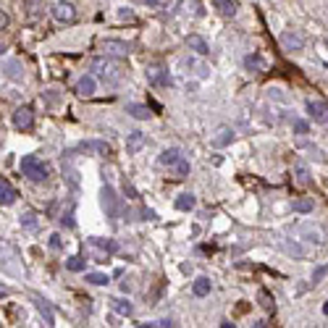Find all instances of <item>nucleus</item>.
<instances>
[{"label":"nucleus","instance_id":"nucleus-28","mask_svg":"<svg viewBox=\"0 0 328 328\" xmlns=\"http://www.w3.org/2000/svg\"><path fill=\"white\" fill-rule=\"evenodd\" d=\"M66 268H69V271H74V273H79L82 268H84V257H79V255L69 257V260H66Z\"/></svg>","mask_w":328,"mask_h":328},{"label":"nucleus","instance_id":"nucleus-34","mask_svg":"<svg viewBox=\"0 0 328 328\" xmlns=\"http://www.w3.org/2000/svg\"><path fill=\"white\" fill-rule=\"evenodd\" d=\"M260 305H263L265 310H271V307H273V299H271V294H268L265 289L260 291Z\"/></svg>","mask_w":328,"mask_h":328},{"label":"nucleus","instance_id":"nucleus-35","mask_svg":"<svg viewBox=\"0 0 328 328\" xmlns=\"http://www.w3.org/2000/svg\"><path fill=\"white\" fill-rule=\"evenodd\" d=\"M61 245H63V242H61V234H53V237H50V247H53V249H61Z\"/></svg>","mask_w":328,"mask_h":328},{"label":"nucleus","instance_id":"nucleus-41","mask_svg":"<svg viewBox=\"0 0 328 328\" xmlns=\"http://www.w3.org/2000/svg\"><path fill=\"white\" fill-rule=\"evenodd\" d=\"M3 53H5V47H3V45H0V55H3Z\"/></svg>","mask_w":328,"mask_h":328},{"label":"nucleus","instance_id":"nucleus-2","mask_svg":"<svg viewBox=\"0 0 328 328\" xmlns=\"http://www.w3.org/2000/svg\"><path fill=\"white\" fill-rule=\"evenodd\" d=\"M116 249H119V245H116L113 239H89L87 242V255L95 260V263H105L108 255Z\"/></svg>","mask_w":328,"mask_h":328},{"label":"nucleus","instance_id":"nucleus-23","mask_svg":"<svg viewBox=\"0 0 328 328\" xmlns=\"http://www.w3.org/2000/svg\"><path fill=\"white\" fill-rule=\"evenodd\" d=\"M192 207H195V195L184 192V195L176 197V210H192Z\"/></svg>","mask_w":328,"mask_h":328},{"label":"nucleus","instance_id":"nucleus-13","mask_svg":"<svg viewBox=\"0 0 328 328\" xmlns=\"http://www.w3.org/2000/svg\"><path fill=\"white\" fill-rule=\"evenodd\" d=\"M16 197H19V192H16L5 179H0V205H13Z\"/></svg>","mask_w":328,"mask_h":328},{"label":"nucleus","instance_id":"nucleus-19","mask_svg":"<svg viewBox=\"0 0 328 328\" xmlns=\"http://www.w3.org/2000/svg\"><path fill=\"white\" fill-rule=\"evenodd\" d=\"M299 234H302V237H307V242H315V245H321V242L326 239V237H323V231L318 229V226H302Z\"/></svg>","mask_w":328,"mask_h":328},{"label":"nucleus","instance_id":"nucleus-40","mask_svg":"<svg viewBox=\"0 0 328 328\" xmlns=\"http://www.w3.org/2000/svg\"><path fill=\"white\" fill-rule=\"evenodd\" d=\"M323 313H326V315H328V302H326V305H323Z\"/></svg>","mask_w":328,"mask_h":328},{"label":"nucleus","instance_id":"nucleus-36","mask_svg":"<svg viewBox=\"0 0 328 328\" xmlns=\"http://www.w3.org/2000/svg\"><path fill=\"white\" fill-rule=\"evenodd\" d=\"M294 131H297V134H307V123L305 121H294Z\"/></svg>","mask_w":328,"mask_h":328},{"label":"nucleus","instance_id":"nucleus-30","mask_svg":"<svg viewBox=\"0 0 328 328\" xmlns=\"http://www.w3.org/2000/svg\"><path fill=\"white\" fill-rule=\"evenodd\" d=\"M21 226H24V229H29V231L37 229V215L35 213H24L21 215Z\"/></svg>","mask_w":328,"mask_h":328},{"label":"nucleus","instance_id":"nucleus-16","mask_svg":"<svg viewBox=\"0 0 328 328\" xmlns=\"http://www.w3.org/2000/svg\"><path fill=\"white\" fill-rule=\"evenodd\" d=\"M95 87H97V84H95V79H92V77H82L77 82V92H79L82 97H92V95H95Z\"/></svg>","mask_w":328,"mask_h":328},{"label":"nucleus","instance_id":"nucleus-31","mask_svg":"<svg viewBox=\"0 0 328 328\" xmlns=\"http://www.w3.org/2000/svg\"><path fill=\"white\" fill-rule=\"evenodd\" d=\"M87 281L95 284V287H105V284H108V276H105V273H87Z\"/></svg>","mask_w":328,"mask_h":328},{"label":"nucleus","instance_id":"nucleus-7","mask_svg":"<svg viewBox=\"0 0 328 328\" xmlns=\"http://www.w3.org/2000/svg\"><path fill=\"white\" fill-rule=\"evenodd\" d=\"M281 47L287 50V53H299L302 47H305V40L299 35H294V32H284L281 35Z\"/></svg>","mask_w":328,"mask_h":328},{"label":"nucleus","instance_id":"nucleus-27","mask_svg":"<svg viewBox=\"0 0 328 328\" xmlns=\"http://www.w3.org/2000/svg\"><path fill=\"white\" fill-rule=\"evenodd\" d=\"M284 249H287L289 255H294V257H307V249L299 247L297 242H294V245H291V242H284Z\"/></svg>","mask_w":328,"mask_h":328},{"label":"nucleus","instance_id":"nucleus-32","mask_svg":"<svg viewBox=\"0 0 328 328\" xmlns=\"http://www.w3.org/2000/svg\"><path fill=\"white\" fill-rule=\"evenodd\" d=\"M187 173H189V163L184 161V158H179V161H176V179H184Z\"/></svg>","mask_w":328,"mask_h":328},{"label":"nucleus","instance_id":"nucleus-3","mask_svg":"<svg viewBox=\"0 0 328 328\" xmlns=\"http://www.w3.org/2000/svg\"><path fill=\"white\" fill-rule=\"evenodd\" d=\"M32 123H35V113H32V108H27V105L16 108V111H13V126H16V129H19V131H29Z\"/></svg>","mask_w":328,"mask_h":328},{"label":"nucleus","instance_id":"nucleus-17","mask_svg":"<svg viewBox=\"0 0 328 328\" xmlns=\"http://www.w3.org/2000/svg\"><path fill=\"white\" fill-rule=\"evenodd\" d=\"M187 45H189L192 50H195V53H200V55H207V53H210L207 42H205L203 37H200V35H189V37H187Z\"/></svg>","mask_w":328,"mask_h":328},{"label":"nucleus","instance_id":"nucleus-39","mask_svg":"<svg viewBox=\"0 0 328 328\" xmlns=\"http://www.w3.org/2000/svg\"><path fill=\"white\" fill-rule=\"evenodd\" d=\"M5 294H8V289H5V287H0V297H5Z\"/></svg>","mask_w":328,"mask_h":328},{"label":"nucleus","instance_id":"nucleus-14","mask_svg":"<svg viewBox=\"0 0 328 328\" xmlns=\"http://www.w3.org/2000/svg\"><path fill=\"white\" fill-rule=\"evenodd\" d=\"M147 82L150 84H168L171 79H168L165 69H161V66H150V69H147Z\"/></svg>","mask_w":328,"mask_h":328},{"label":"nucleus","instance_id":"nucleus-25","mask_svg":"<svg viewBox=\"0 0 328 328\" xmlns=\"http://www.w3.org/2000/svg\"><path fill=\"white\" fill-rule=\"evenodd\" d=\"M35 307L40 310L42 315H45V323H47V326H53V313H50L47 302H45V299H40V297H35Z\"/></svg>","mask_w":328,"mask_h":328},{"label":"nucleus","instance_id":"nucleus-12","mask_svg":"<svg viewBox=\"0 0 328 328\" xmlns=\"http://www.w3.org/2000/svg\"><path fill=\"white\" fill-rule=\"evenodd\" d=\"M145 142H147V137L142 131H131L129 137H126V150H129L131 155H137L142 147H145Z\"/></svg>","mask_w":328,"mask_h":328},{"label":"nucleus","instance_id":"nucleus-24","mask_svg":"<svg viewBox=\"0 0 328 328\" xmlns=\"http://www.w3.org/2000/svg\"><path fill=\"white\" fill-rule=\"evenodd\" d=\"M111 305H113V310L119 315H131L134 313V307H131L129 299H111Z\"/></svg>","mask_w":328,"mask_h":328},{"label":"nucleus","instance_id":"nucleus-20","mask_svg":"<svg viewBox=\"0 0 328 328\" xmlns=\"http://www.w3.org/2000/svg\"><path fill=\"white\" fill-rule=\"evenodd\" d=\"M192 291H195V297H207V294H210V279L200 276V279L192 284Z\"/></svg>","mask_w":328,"mask_h":328},{"label":"nucleus","instance_id":"nucleus-9","mask_svg":"<svg viewBox=\"0 0 328 328\" xmlns=\"http://www.w3.org/2000/svg\"><path fill=\"white\" fill-rule=\"evenodd\" d=\"M92 71H97L100 74V77H103V79H119V77H116V69H113V63L111 61H108V55L105 58H95V61H92Z\"/></svg>","mask_w":328,"mask_h":328},{"label":"nucleus","instance_id":"nucleus-5","mask_svg":"<svg viewBox=\"0 0 328 328\" xmlns=\"http://www.w3.org/2000/svg\"><path fill=\"white\" fill-rule=\"evenodd\" d=\"M307 113L318 123H328V103L323 100H307Z\"/></svg>","mask_w":328,"mask_h":328},{"label":"nucleus","instance_id":"nucleus-4","mask_svg":"<svg viewBox=\"0 0 328 328\" xmlns=\"http://www.w3.org/2000/svg\"><path fill=\"white\" fill-rule=\"evenodd\" d=\"M100 50H103L108 58H126V55H129V45L121 42V40H103Z\"/></svg>","mask_w":328,"mask_h":328},{"label":"nucleus","instance_id":"nucleus-8","mask_svg":"<svg viewBox=\"0 0 328 328\" xmlns=\"http://www.w3.org/2000/svg\"><path fill=\"white\" fill-rule=\"evenodd\" d=\"M77 150H79V153H84V155H108V153H111V147H108L105 142H97V139L82 142Z\"/></svg>","mask_w":328,"mask_h":328},{"label":"nucleus","instance_id":"nucleus-15","mask_svg":"<svg viewBox=\"0 0 328 328\" xmlns=\"http://www.w3.org/2000/svg\"><path fill=\"white\" fill-rule=\"evenodd\" d=\"M245 66H247L249 71H257V74H265V71H268V63L263 61V55H257V53L247 55V58H245Z\"/></svg>","mask_w":328,"mask_h":328},{"label":"nucleus","instance_id":"nucleus-42","mask_svg":"<svg viewBox=\"0 0 328 328\" xmlns=\"http://www.w3.org/2000/svg\"><path fill=\"white\" fill-rule=\"evenodd\" d=\"M326 45H328V40H326Z\"/></svg>","mask_w":328,"mask_h":328},{"label":"nucleus","instance_id":"nucleus-29","mask_svg":"<svg viewBox=\"0 0 328 328\" xmlns=\"http://www.w3.org/2000/svg\"><path fill=\"white\" fill-rule=\"evenodd\" d=\"M294 210H297V213H310V210H313V200H307V197L294 200Z\"/></svg>","mask_w":328,"mask_h":328},{"label":"nucleus","instance_id":"nucleus-11","mask_svg":"<svg viewBox=\"0 0 328 328\" xmlns=\"http://www.w3.org/2000/svg\"><path fill=\"white\" fill-rule=\"evenodd\" d=\"M231 139H234L231 126H218L213 134V147H226V145H231Z\"/></svg>","mask_w":328,"mask_h":328},{"label":"nucleus","instance_id":"nucleus-26","mask_svg":"<svg viewBox=\"0 0 328 328\" xmlns=\"http://www.w3.org/2000/svg\"><path fill=\"white\" fill-rule=\"evenodd\" d=\"M294 179H297L299 187H307V184H310V171L305 165H297V168H294Z\"/></svg>","mask_w":328,"mask_h":328},{"label":"nucleus","instance_id":"nucleus-37","mask_svg":"<svg viewBox=\"0 0 328 328\" xmlns=\"http://www.w3.org/2000/svg\"><path fill=\"white\" fill-rule=\"evenodd\" d=\"M123 192H126V195H129L131 200H137V192H134V187H129V184H126V187H123Z\"/></svg>","mask_w":328,"mask_h":328},{"label":"nucleus","instance_id":"nucleus-21","mask_svg":"<svg viewBox=\"0 0 328 328\" xmlns=\"http://www.w3.org/2000/svg\"><path fill=\"white\" fill-rule=\"evenodd\" d=\"M126 113H131L134 119L145 121L147 116H150V108H147V105H139V103H129V105H126Z\"/></svg>","mask_w":328,"mask_h":328},{"label":"nucleus","instance_id":"nucleus-22","mask_svg":"<svg viewBox=\"0 0 328 328\" xmlns=\"http://www.w3.org/2000/svg\"><path fill=\"white\" fill-rule=\"evenodd\" d=\"M179 150H163L161 158H158V163L161 165H176V161H179Z\"/></svg>","mask_w":328,"mask_h":328},{"label":"nucleus","instance_id":"nucleus-10","mask_svg":"<svg viewBox=\"0 0 328 328\" xmlns=\"http://www.w3.org/2000/svg\"><path fill=\"white\" fill-rule=\"evenodd\" d=\"M53 16L58 21H63V24H71L74 19H77V11H74L71 3H55L53 5Z\"/></svg>","mask_w":328,"mask_h":328},{"label":"nucleus","instance_id":"nucleus-1","mask_svg":"<svg viewBox=\"0 0 328 328\" xmlns=\"http://www.w3.org/2000/svg\"><path fill=\"white\" fill-rule=\"evenodd\" d=\"M19 168H21V173L27 176L29 181H35V184H40V181L47 179V168H45V163H42L37 155H24Z\"/></svg>","mask_w":328,"mask_h":328},{"label":"nucleus","instance_id":"nucleus-6","mask_svg":"<svg viewBox=\"0 0 328 328\" xmlns=\"http://www.w3.org/2000/svg\"><path fill=\"white\" fill-rule=\"evenodd\" d=\"M103 205H105V213L111 221L119 218V197H116L113 187H103Z\"/></svg>","mask_w":328,"mask_h":328},{"label":"nucleus","instance_id":"nucleus-33","mask_svg":"<svg viewBox=\"0 0 328 328\" xmlns=\"http://www.w3.org/2000/svg\"><path fill=\"white\" fill-rule=\"evenodd\" d=\"M328 276V265H321V268H315V273H313V281L315 284H321L323 279Z\"/></svg>","mask_w":328,"mask_h":328},{"label":"nucleus","instance_id":"nucleus-18","mask_svg":"<svg viewBox=\"0 0 328 328\" xmlns=\"http://www.w3.org/2000/svg\"><path fill=\"white\" fill-rule=\"evenodd\" d=\"M213 5L218 8L221 16H226V19H231V16L237 13V3H234V0H213Z\"/></svg>","mask_w":328,"mask_h":328},{"label":"nucleus","instance_id":"nucleus-38","mask_svg":"<svg viewBox=\"0 0 328 328\" xmlns=\"http://www.w3.org/2000/svg\"><path fill=\"white\" fill-rule=\"evenodd\" d=\"M5 27H8V16L0 11V29H5Z\"/></svg>","mask_w":328,"mask_h":328}]
</instances>
